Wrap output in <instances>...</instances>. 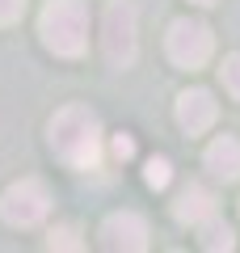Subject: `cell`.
Segmentation results:
<instances>
[{
	"mask_svg": "<svg viewBox=\"0 0 240 253\" xmlns=\"http://www.w3.org/2000/svg\"><path fill=\"white\" fill-rule=\"evenodd\" d=\"M110 156H114V161H131L135 156V139L126 135V131H118V135L110 139Z\"/></svg>",
	"mask_w": 240,
	"mask_h": 253,
	"instance_id": "obj_14",
	"label": "cell"
},
{
	"mask_svg": "<svg viewBox=\"0 0 240 253\" xmlns=\"http://www.w3.org/2000/svg\"><path fill=\"white\" fill-rule=\"evenodd\" d=\"M206 169L219 181H236L240 177V139H232V135L211 139L206 144Z\"/></svg>",
	"mask_w": 240,
	"mask_h": 253,
	"instance_id": "obj_8",
	"label": "cell"
},
{
	"mask_svg": "<svg viewBox=\"0 0 240 253\" xmlns=\"http://www.w3.org/2000/svg\"><path fill=\"white\" fill-rule=\"evenodd\" d=\"M198 232H202V236H198V241H202V249H211V253L232 249V245H236V241H232V228L223 224V219H215V215H206L202 224H198Z\"/></svg>",
	"mask_w": 240,
	"mask_h": 253,
	"instance_id": "obj_10",
	"label": "cell"
},
{
	"mask_svg": "<svg viewBox=\"0 0 240 253\" xmlns=\"http://www.w3.org/2000/svg\"><path fill=\"white\" fill-rule=\"evenodd\" d=\"M194 4H215V0H194Z\"/></svg>",
	"mask_w": 240,
	"mask_h": 253,
	"instance_id": "obj_16",
	"label": "cell"
},
{
	"mask_svg": "<svg viewBox=\"0 0 240 253\" xmlns=\"http://www.w3.org/2000/svg\"><path fill=\"white\" fill-rule=\"evenodd\" d=\"M46 245H51V249H84L80 232H76V228H68V224H63V228H55V232H51V241H46Z\"/></svg>",
	"mask_w": 240,
	"mask_h": 253,
	"instance_id": "obj_13",
	"label": "cell"
},
{
	"mask_svg": "<svg viewBox=\"0 0 240 253\" xmlns=\"http://www.w3.org/2000/svg\"><path fill=\"white\" fill-rule=\"evenodd\" d=\"M219 76H223V89H228L232 97H240V55H228V59H223Z\"/></svg>",
	"mask_w": 240,
	"mask_h": 253,
	"instance_id": "obj_12",
	"label": "cell"
},
{
	"mask_svg": "<svg viewBox=\"0 0 240 253\" xmlns=\"http://www.w3.org/2000/svg\"><path fill=\"white\" fill-rule=\"evenodd\" d=\"M173 215H177L181 224H202L206 215H215V194L206 186H198V181H190V186L181 190V199L173 203Z\"/></svg>",
	"mask_w": 240,
	"mask_h": 253,
	"instance_id": "obj_9",
	"label": "cell"
},
{
	"mask_svg": "<svg viewBox=\"0 0 240 253\" xmlns=\"http://www.w3.org/2000/svg\"><path fill=\"white\" fill-rule=\"evenodd\" d=\"M0 215L4 224L13 228H34L51 215V190L42 186L38 177H21L4 190V199H0Z\"/></svg>",
	"mask_w": 240,
	"mask_h": 253,
	"instance_id": "obj_3",
	"label": "cell"
},
{
	"mask_svg": "<svg viewBox=\"0 0 240 253\" xmlns=\"http://www.w3.org/2000/svg\"><path fill=\"white\" fill-rule=\"evenodd\" d=\"M51 148L72 169H93L101 161V123L89 106H63L51 118Z\"/></svg>",
	"mask_w": 240,
	"mask_h": 253,
	"instance_id": "obj_1",
	"label": "cell"
},
{
	"mask_svg": "<svg viewBox=\"0 0 240 253\" xmlns=\"http://www.w3.org/2000/svg\"><path fill=\"white\" fill-rule=\"evenodd\" d=\"M215 118H219V106H215V97L206 89H186L177 97V123L186 135H202V131H211Z\"/></svg>",
	"mask_w": 240,
	"mask_h": 253,
	"instance_id": "obj_6",
	"label": "cell"
},
{
	"mask_svg": "<svg viewBox=\"0 0 240 253\" xmlns=\"http://www.w3.org/2000/svg\"><path fill=\"white\" fill-rule=\"evenodd\" d=\"M38 34H42L46 51L76 59L89 46V9L80 0H46L42 17H38Z\"/></svg>",
	"mask_w": 240,
	"mask_h": 253,
	"instance_id": "obj_2",
	"label": "cell"
},
{
	"mask_svg": "<svg viewBox=\"0 0 240 253\" xmlns=\"http://www.w3.org/2000/svg\"><path fill=\"white\" fill-rule=\"evenodd\" d=\"M143 181H148V190H164L173 181V165L164 161V156H152V161L143 165Z\"/></svg>",
	"mask_w": 240,
	"mask_h": 253,
	"instance_id": "obj_11",
	"label": "cell"
},
{
	"mask_svg": "<svg viewBox=\"0 0 240 253\" xmlns=\"http://www.w3.org/2000/svg\"><path fill=\"white\" fill-rule=\"evenodd\" d=\"M164 46H169V59L177 63V68H202L206 59H211L215 51V34L206 21H190V17H177L169 26V38H164Z\"/></svg>",
	"mask_w": 240,
	"mask_h": 253,
	"instance_id": "obj_5",
	"label": "cell"
},
{
	"mask_svg": "<svg viewBox=\"0 0 240 253\" xmlns=\"http://www.w3.org/2000/svg\"><path fill=\"white\" fill-rule=\"evenodd\" d=\"M101 236H106L110 249H131V253L148 249V224H143V215H135V211H114V215L101 224Z\"/></svg>",
	"mask_w": 240,
	"mask_h": 253,
	"instance_id": "obj_7",
	"label": "cell"
},
{
	"mask_svg": "<svg viewBox=\"0 0 240 253\" xmlns=\"http://www.w3.org/2000/svg\"><path fill=\"white\" fill-rule=\"evenodd\" d=\"M101 51L114 68H126L139 51V38H135V4L131 0H114L101 17Z\"/></svg>",
	"mask_w": 240,
	"mask_h": 253,
	"instance_id": "obj_4",
	"label": "cell"
},
{
	"mask_svg": "<svg viewBox=\"0 0 240 253\" xmlns=\"http://www.w3.org/2000/svg\"><path fill=\"white\" fill-rule=\"evenodd\" d=\"M21 13H26V0H0V26H13Z\"/></svg>",
	"mask_w": 240,
	"mask_h": 253,
	"instance_id": "obj_15",
	"label": "cell"
}]
</instances>
